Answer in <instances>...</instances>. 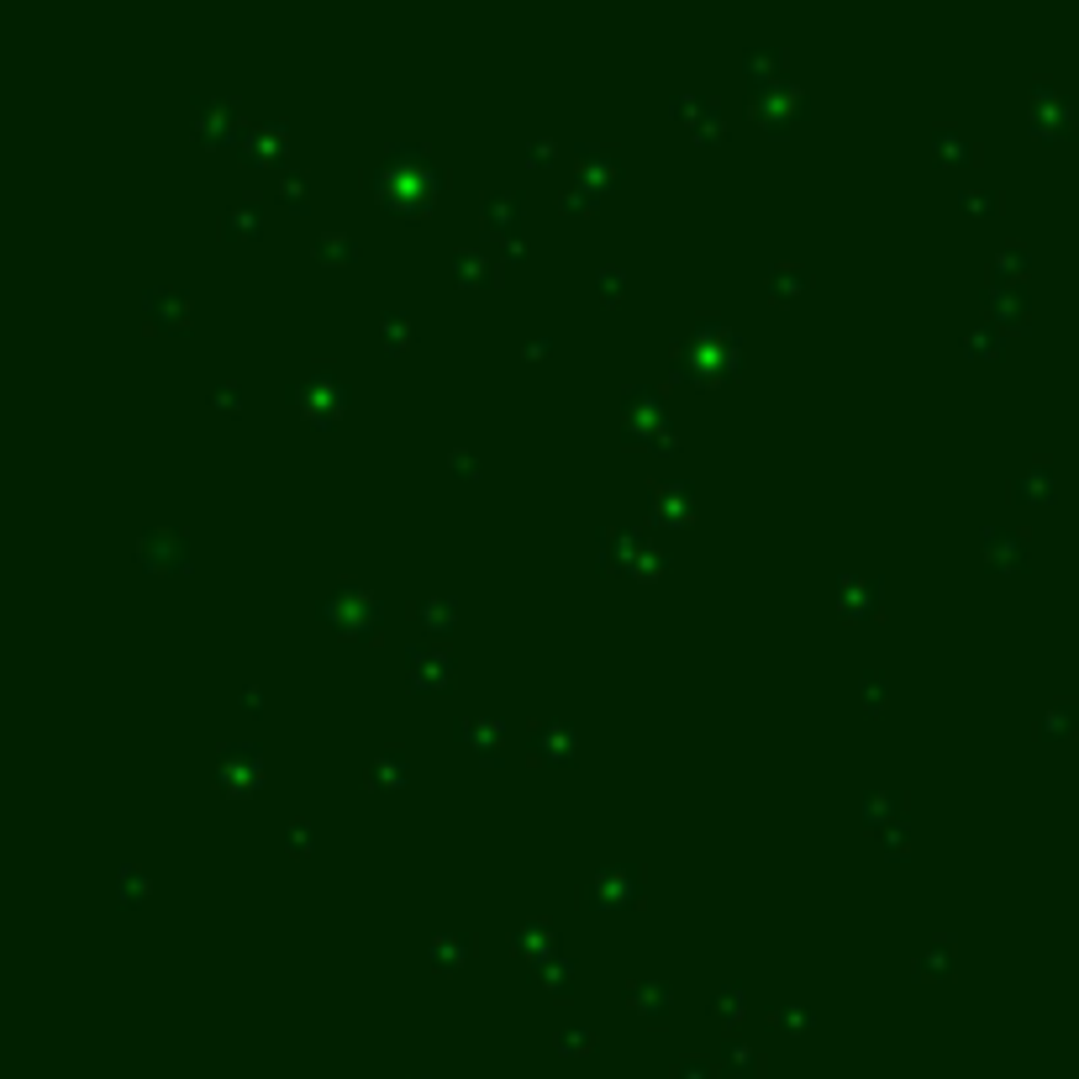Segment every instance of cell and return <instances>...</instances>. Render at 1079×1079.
Wrapping results in <instances>:
<instances>
[{"label": "cell", "instance_id": "obj_6", "mask_svg": "<svg viewBox=\"0 0 1079 1079\" xmlns=\"http://www.w3.org/2000/svg\"><path fill=\"white\" fill-rule=\"evenodd\" d=\"M137 559L148 564V570H180L184 559V532H169V527H148L143 542H137Z\"/></svg>", "mask_w": 1079, "mask_h": 1079}, {"label": "cell", "instance_id": "obj_2", "mask_svg": "<svg viewBox=\"0 0 1079 1079\" xmlns=\"http://www.w3.org/2000/svg\"><path fill=\"white\" fill-rule=\"evenodd\" d=\"M290 400H296V406H300V411H305L311 421H316V427H327V421L337 417L343 406H348V385H343V380L332 374L327 363H316V369H311L305 380H296V385H290Z\"/></svg>", "mask_w": 1079, "mask_h": 1079}, {"label": "cell", "instance_id": "obj_10", "mask_svg": "<svg viewBox=\"0 0 1079 1079\" xmlns=\"http://www.w3.org/2000/svg\"><path fill=\"white\" fill-rule=\"evenodd\" d=\"M838 606H842V616H874L879 611V585H874L870 574H848L838 585Z\"/></svg>", "mask_w": 1079, "mask_h": 1079}, {"label": "cell", "instance_id": "obj_21", "mask_svg": "<svg viewBox=\"0 0 1079 1079\" xmlns=\"http://www.w3.org/2000/svg\"><path fill=\"white\" fill-rule=\"evenodd\" d=\"M406 780H411V764H406V753L400 748H385L380 753V764L369 769V784H374V790H400Z\"/></svg>", "mask_w": 1079, "mask_h": 1079}, {"label": "cell", "instance_id": "obj_9", "mask_svg": "<svg viewBox=\"0 0 1079 1079\" xmlns=\"http://www.w3.org/2000/svg\"><path fill=\"white\" fill-rule=\"evenodd\" d=\"M574 753H579V738H574L570 727H559V721L532 727V758L538 764H574Z\"/></svg>", "mask_w": 1079, "mask_h": 1079}, {"label": "cell", "instance_id": "obj_37", "mask_svg": "<svg viewBox=\"0 0 1079 1079\" xmlns=\"http://www.w3.org/2000/svg\"><path fill=\"white\" fill-rule=\"evenodd\" d=\"M596 285H600V296H606V300H622L616 290L627 285V274H622V269H600V274H596Z\"/></svg>", "mask_w": 1079, "mask_h": 1079}, {"label": "cell", "instance_id": "obj_19", "mask_svg": "<svg viewBox=\"0 0 1079 1079\" xmlns=\"http://www.w3.org/2000/svg\"><path fill=\"white\" fill-rule=\"evenodd\" d=\"M916 974L922 980H954V943L948 937H932L927 948L916 954Z\"/></svg>", "mask_w": 1079, "mask_h": 1079}, {"label": "cell", "instance_id": "obj_32", "mask_svg": "<svg viewBox=\"0 0 1079 1079\" xmlns=\"http://www.w3.org/2000/svg\"><path fill=\"white\" fill-rule=\"evenodd\" d=\"M380 332H385V343H391L395 353H400V348L411 343V316H385V327H380Z\"/></svg>", "mask_w": 1079, "mask_h": 1079}, {"label": "cell", "instance_id": "obj_8", "mask_svg": "<svg viewBox=\"0 0 1079 1079\" xmlns=\"http://www.w3.org/2000/svg\"><path fill=\"white\" fill-rule=\"evenodd\" d=\"M143 311H148V327H184L190 322V296L175 290V285H153L143 296Z\"/></svg>", "mask_w": 1079, "mask_h": 1079}, {"label": "cell", "instance_id": "obj_33", "mask_svg": "<svg viewBox=\"0 0 1079 1079\" xmlns=\"http://www.w3.org/2000/svg\"><path fill=\"white\" fill-rule=\"evenodd\" d=\"M1043 490H1048V464H1043V458H1032V475L1017 480V495H1043Z\"/></svg>", "mask_w": 1079, "mask_h": 1079}, {"label": "cell", "instance_id": "obj_40", "mask_svg": "<svg viewBox=\"0 0 1079 1079\" xmlns=\"http://www.w3.org/2000/svg\"><path fill=\"white\" fill-rule=\"evenodd\" d=\"M674 1079H711V1069H706V1064H695V1058H690V1064H680V1069H674Z\"/></svg>", "mask_w": 1079, "mask_h": 1079}, {"label": "cell", "instance_id": "obj_39", "mask_svg": "<svg viewBox=\"0 0 1079 1079\" xmlns=\"http://www.w3.org/2000/svg\"><path fill=\"white\" fill-rule=\"evenodd\" d=\"M596 1038L590 1032H559V1048H590Z\"/></svg>", "mask_w": 1079, "mask_h": 1079}, {"label": "cell", "instance_id": "obj_15", "mask_svg": "<svg viewBox=\"0 0 1079 1079\" xmlns=\"http://www.w3.org/2000/svg\"><path fill=\"white\" fill-rule=\"evenodd\" d=\"M484 221H490L495 232H516V227H521V195H516V190H490V195H484Z\"/></svg>", "mask_w": 1079, "mask_h": 1079}, {"label": "cell", "instance_id": "obj_18", "mask_svg": "<svg viewBox=\"0 0 1079 1079\" xmlns=\"http://www.w3.org/2000/svg\"><path fill=\"white\" fill-rule=\"evenodd\" d=\"M806 285H811V269L806 264H795V259H780V264L769 269V296L775 300H795Z\"/></svg>", "mask_w": 1079, "mask_h": 1079}, {"label": "cell", "instance_id": "obj_4", "mask_svg": "<svg viewBox=\"0 0 1079 1079\" xmlns=\"http://www.w3.org/2000/svg\"><path fill=\"white\" fill-rule=\"evenodd\" d=\"M322 616L337 622L348 637H369V632L380 627V600L369 596L363 585H343L332 600H322Z\"/></svg>", "mask_w": 1079, "mask_h": 1079}, {"label": "cell", "instance_id": "obj_29", "mask_svg": "<svg viewBox=\"0 0 1079 1079\" xmlns=\"http://www.w3.org/2000/svg\"><path fill=\"white\" fill-rule=\"evenodd\" d=\"M538 985L542 990H574V969H570V959H542L538 963Z\"/></svg>", "mask_w": 1079, "mask_h": 1079}, {"label": "cell", "instance_id": "obj_11", "mask_svg": "<svg viewBox=\"0 0 1079 1079\" xmlns=\"http://www.w3.org/2000/svg\"><path fill=\"white\" fill-rule=\"evenodd\" d=\"M932 153L948 158V164H974V158H980V143H974L963 127H954V121H937V127H932Z\"/></svg>", "mask_w": 1079, "mask_h": 1079}, {"label": "cell", "instance_id": "obj_31", "mask_svg": "<svg viewBox=\"0 0 1079 1079\" xmlns=\"http://www.w3.org/2000/svg\"><path fill=\"white\" fill-rule=\"evenodd\" d=\"M316 248H322V259H327V264L332 259H353V238H348V232H322Z\"/></svg>", "mask_w": 1079, "mask_h": 1079}, {"label": "cell", "instance_id": "obj_1", "mask_svg": "<svg viewBox=\"0 0 1079 1079\" xmlns=\"http://www.w3.org/2000/svg\"><path fill=\"white\" fill-rule=\"evenodd\" d=\"M374 190L400 211H427L432 206V195H437V169H432V153L417 148V143H395L385 153V164H380V180Z\"/></svg>", "mask_w": 1079, "mask_h": 1079}, {"label": "cell", "instance_id": "obj_35", "mask_svg": "<svg viewBox=\"0 0 1079 1079\" xmlns=\"http://www.w3.org/2000/svg\"><path fill=\"white\" fill-rule=\"evenodd\" d=\"M885 700H890V685H879V674L870 669V674H864V706H870V711H879Z\"/></svg>", "mask_w": 1079, "mask_h": 1079}, {"label": "cell", "instance_id": "obj_42", "mask_svg": "<svg viewBox=\"0 0 1079 1079\" xmlns=\"http://www.w3.org/2000/svg\"><path fill=\"white\" fill-rule=\"evenodd\" d=\"M211 400H216V406H227V411H232V406H238V385H221V391L211 395Z\"/></svg>", "mask_w": 1079, "mask_h": 1079}, {"label": "cell", "instance_id": "obj_3", "mask_svg": "<svg viewBox=\"0 0 1079 1079\" xmlns=\"http://www.w3.org/2000/svg\"><path fill=\"white\" fill-rule=\"evenodd\" d=\"M585 906H596V911H627L643 900V870L637 864H611V870H600L590 885H585Z\"/></svg>", "mask_w": 1079, "mask_h": 1079}, {"label": "cell", "instance_id": "obj_27", "mask_svg": "<svg viewBox=\"0 0 1079 1079\" xmlns=\"http://www.w3.org/2000/svg\"><path fill=\"white\" fill-rule=\"evenodd\" d=\"M743 1006H748V995H743V990H721V995H711V1017L727 1021V1027H738V1021L748 1017Z\"/></svg>", "mask_w": 1079, "mask_h": 1079}, {"label": "cell", "instance_id": "obj_36", "mask_svg": "<svg viewBox=\"0 0 1079 1079\" xmlns=\"http://www.w3.org/2000/svg\"><path fill=\"white\" fill-rule=\"evenodd\" d=\"M148 896V879L137 870H121V900H143Z\"/></svg>", "mask_w": 1079, "mask_h": 1079}, {"label": "cell", "instance_id": "obj_20", "mask_svg": "<svg viewBox=\"0 0 1079 1079\" xmlns=\"http://www.w3.org/2000/svg\"><path fill=\"white\" fill-rule=\"evenodd\" d=\"M453 274H458L464 285H490V279H495V259H490L484 248H458V253H453Z\"/></svg>", "mask_w": 1079, "mask_h": 1079}, {"label": "cell", "instance_id": "obj_17", "mask_svg": "<svg viewBox=\"0 0 1079 1079\" xmlns=\"http://www.w3.org/2000/svg\"><path fill=\"white\" fill-rule=\"evenodd\" d=\"M627 1000H632V1011H643L648 1021H663V1011H669V985H659V980H632Z\"/></svg>", "mask_w": 1079, "mask_h": 1079}, {"label": "cell", "instance_id": "obj_30", "mask_svg": "<svg viewBox=\"0 0 1079 1079\" xmlns=\"http://www.w3.org/2000/svg\"><path fill=\"white\" fill-rule=\"evenodd\" d=\"M959 201L969 211H995V206H1000V190H995V184H963Z\"/></svg>", "mask_w": 1079, "mask_h": 1079}, {"label": "cell", "instance_id": "obj_38", "mask_svg": "<svg viewBox=\"0 0 1079 1079\" xmlns=\"http://www.w3.org/2000/svg\"><path fill=\"white\" fill-rule=\"evenodd\" d=\"M285 848H290V853H311V827H300L296 822V827L285 832Z\"/></svg>", "mask_w": 1079, "mask_h": 1079}, {"label": "cell", "instance_id": "obj_16", "mask_svg": "<svg viewBox=\"0 0 1079 1079\" xmlns=\"http://www.w3.org/2000/svg\"><path fill=\"white\" fill-rule=\"evenodd\" d=\"M574 158H579V180H585V184H590V175H596L600 184L616 180V148H600V143H579V148H574Z\"/></svg>", "mask_w": 1079, "mask_h": 1079}, {"label": "cell", "instance_id": "obj_34", "mask_svg": "<svg viewBox=\"0 0 1079 1079\" xmlns=\"http://www.w3.org/2000/svg\"><path fill=\"white\" fill-rule=\"evenodd\" d=\"M969 353H980V359H990V353H1000V343H995V327H974L969 332V343H963Z\"/></svg>", "mask_w": 1079, "mask_h": 1079}, {"label": "cell", "instance_id": "obj_24", "mask_svg": "<svg viewBox=\"0 0 1079 1079\" xmlns=\"http://www.w3.org/2000/svg\"><path fill=\"white\" fill-rule=\"evenodd\" d=\"M538 948H548V954H553V922H527V927H521V937H516V954H521V959H532V963H542Z\"/></svg>", "mask_w": 1079, "mask_h": 1079}, {"label": "cell", "instance_id": "obj_5", "mask_svg": "<svg viewBox=\"0 0 1079 1079\" xmlns=\"http://www.w3.org/2000/svg\"><path fill=\"white\" fill-rule=\"evenodd\" d=\"M216 780L227 784V790L264 784V753L253 748V743H221V753H216Z\"/></svg>", "mask_w": 1079, "mask_h": 1079}, {"label": "cell", "instance_id": "obj_25", "mask_svg": "<svg viewBox=\"0 0 1079 1079\" xmlns=\"http://www.w3.org/2000/svg\"><path fill=\"white\" fill-rule=\"evenodd\" d=\"M458 738L480 753V758H490L495 743H501V727H490V721H458Z\"/></svg>", "mask_w": 1079, "mask_h": 1079}, {"label": "cell", "instance_id": "obj_7", "mask_svg": "<svg viewBox=\"0 0 1079 1079\" xmlns=\"http://www.w3.org/2000/svg\"><path fill=\"white\" fill-rule=\"evenodd\" d=\"M801 111H806V95H801V91H784V80L764 85V91H753V117L775 121V127H784V121L801 117Z\"/></svg>", "mask_w": 1079, "mask_h": 1079}, {"label": "cell", "instance_id": "obj_22", "mask_svg": "<svg viewBox=\"0 0 1079 1079\" xmlns=\"http://www.w3.org/2000/svg\"><path fill=\"white\" fill-rule=\"evenodd\" d=\"M221 232H227V238H248V232H259V195H242L238 206L221 211Z\"/></svg>", "mask_w": 1079, "mask_h": 1079}, {"label": "cell", "instance_id": "obj_14", "mask_svg": "<svg viewBox=\"0 0 1079 1079\" xmlns=\"http://www.w3.org/2000/svg\"><path fill=\"white\" fill-rule=\"evenodd\" d=\"M411 622H417L421 632H453L458 606H453L448 596H421V600H411Z\"/></svg>", "mask_w": 1079, "mask_h": 1079}, {"label": "cell", "instance_id": "obj_26", "mask_svg": "<svg viewBox=\"0 0 1079 1079\" xmlns=\"http://www.w3.org/2000/svg\"><path fill=\"white\" fill-rule=\"evenodd\" d=\"M469 948H475L469 937H437V943L427 948V959H432V969H443V974H448L453 959H469Z\"/></svg>", "mask_w": 1079, "mask_h": 1079}, {"label": "cell", "instance_id": "obj_41", "mask_svg": "<svg viewBox=\"0 0 1079 1079\" xmlns=\"http://www.w3.org/2000/svg\"><path fill=\"white\" fill-rule=\"evenodd\" d=\"M727 1064H732V1069H743V1075H748V1069H753L748 1048H727Z\"/></svg>", "mask_w": 1079, "mask_h": 1079}, {"label": "cell", "instance_id": "obj_28", "mask_svg": "<svg viewBox=\"0 0 1079 1079\" xmlns=\"http://www.w3.org/2000/svg\"><path fill=\"white\" fill-rule=\"evenodd\" d=\"M743 63H748L753 74H758V91H764V85H775L769 74H775V69H784V48H748V59H743Z\"/></svg>", "mask_w": 1079, "mask_h": 1079}, {"label": "cell", "instance_id": "obj_12", "mask_svg": "<svg viewBox=\"0 0 1079 1079\" xmlns=\"http://www.w3.org/2000/svg\"><path fill=\"white\" fill-rule=\"evenodd\" d=\"M654 501H659V506H654L659 521H680V527L695 521V490H690V484H669V480L654 484Z\"/></svg>", "mask_w": 1079, "mask_h": 1079}, {"label": "cell", "instance_id": "obj_23", "mask_svg": "<svg viewBox=\"0 0 1079 1079\" xmlns=\"http://www.w3.org/2000/svg\"><path fill=\"white\" fill-rule=\"evenodd\" d=\"M1021 532H1000V527H985V559L990 564H1021Z\"/></svg>", "mask_w": 1079, "mask_h": 1079}, {"label": "cell", "instance_id": "obj_13", "mask_svg": "<svg viewBox=\"0 0 1079 1079\" xmlns=\"http://www.w3.org/2000/svg\"><path fill=\"white\" fill-rule=\"evenodd\" d=\"M411 685H427V690H443L448 685V669H453V659L448 654H437V648H411Z\"/></svg>", "mask_w": 1079, "mask_h": 1079}]
</instances>
